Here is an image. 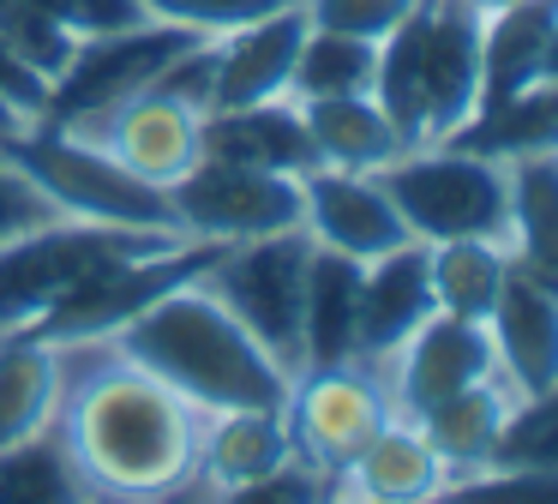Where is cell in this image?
Listing matches in <instances>:
<instances>
[{"mask_svg":"<svg viewBox=\"0 0 558 504\" xmlns=\"http://www.w3.org/2000/svg\"><path fill=\"white\" fill-rule=\"evenodd\" d=\"M145 7H150V19L186 24V31H205V36H229L277 7H294V0H145Z\"/></svg>","mask_w":558,"mask_h":504,"instance_id":"836d02e7","label":"cell"},{"mask_svg":"<svg viewBox=\"0 0 558 504\" xmlns=\"http://www.w3.org/2000/svg\"><path fill=\"white\" fill-rule=\"evenodd\" d=\"M205 43H210L205 31H186V24H169V19L133 24V31H114V36H85V43L73 48V60L61 67V79L49 84L43 120H49V127H73V120L102 115V108L150 91L162 72L181 67V60Z\"/></svg>","mask_w":558,"mask_h":504,"instance_id":"ba28073f","label":"cell"},{"mask_svg":"<svg viewBox=\"0 0 558 504\" xmlns=\"http://www.w3.org/2000/svg\"><path fill=\"white\" fill-rule=\"evenodd\" d=\"M505 168H510V228H505L510 264L558 295V156H517Z\"/></svg>","mask_w":558,"mask_h":504,"instance_id":"d4e9b609","label":"cell"},{"mask_svg":"<svg viewBox=\"0 0 558 504\" xmlns=\"http://www.w3.org/2000/svg\"><path fill=\"white\" fill-rule=\"evenodd\" d=\"M510 403H517V391H510L505 379H481V384H469V391L445 396V403L421 408L414 427L426 432V444L445 456L450 480H457V475H474V468L493 463L498 432H505V420H510Z\"/></svg>","mask_w":558,"mask_h":504,"instance_id":"cb8c5ba5","label":"cell"},{"mask_svg":"<svg viewBox=\"0 0 558 504\" xmlns=\"http://www.w3.org/2000/svg\"><path fill=\"white\" fill-rule=\"evenodd\" d=\"M402 228L426 247L438 240H505L510 228V168L469 144H409L378 168Z\"/></svg>","mask_w":558,"mask_h":504,"instance_id":"277c9868","label":"cell"},{"mask_svg":"<svg viewBox=\"0 0 558 504\" xmlns=\"http://www.w3.org/2000/svg\"><path fill=\"white\" fill-rule=\"evenodd\" d=\"M373 72H378V43L306 24L301 55H294V72H289V96L294 103H318V96H373Z\"/></svg>","mask_w":558,"mask_h":504,"instance_id":"f1b7e54d","label":"cell"},{"mask_svg":"<svg viewBox=\"0 0 558 504\" xmlns=\"http://www.w3.org/2000/svg\"><path fill=\"white\" fill-rule=\"evenodd\" d=\"M49 216H61L49 199H43L37 187H31L25 175H19L7 156H0V240H13V235H25V228H37V223H49Z\"/></svg>","mask_w":558,"mask_h":504,"instance_id":"d590c367","label":"cell"},{"mask_svg":"<svg viewBox=\"0 0 558 504\" xmlns=\"http://www.w3.org/2000/svg\"><path fill=\"white\" fill-rule=\"evenodd\" d=\"M450 144H469V151L498 156V163H517V156H558V84L553 79L529 84L522 96L474 115Z\"/></svg>","mask_w":558,"mask_h":504,"instance_id":"4316f807","label":"cell"},{"mask_svg":"<svg viewBox=\"0 0 558 504\" xmlns=\"http://www.w3.org/2000/svg\"><path fill=\"white\" fill-rule=\"evenodd\" d=\"M61 499H90L61 432L43 427L31 439L0 444V504H61Z\"/></svg>","mask_w":558,"mask_h":504,"instance_id":"f546056e","label":"cell"},{"mask_svg":"<svg viewBox=\"0 0 558 504\" xmlns=\"http://www.w3.org/2000/svg\"><path fill=\"white\" fill-rule=\"evenodd\" d=\"M354 312H361V259L330 252V247H313V271H306V319H301L306 367H342V360H354Z\"/></svg>","mask_w":558,"mask_h":504,"instance_id":"484cf974","label":"cell"},{"mask_svg":"<svg viewBox=\"0 0 558 504\" xmlns=\"http://www.w3.org/2000/svg\"><path fill=\"white\" fill-rule=\"evenodd\" d=\"M433 252V300L438 312H457V319L486 324L510 283V247L505 240H438Z\"/></svg>","mask_w":558,"mask_h":504,"instance_id":"83f0119b","label":"cell"},{"mask_svg":"<svg viewBox=\"0 0 558 504\" xmlns=\"http://www.w3.org/2000/svg\"><path fill=\"white\" fill-rule=\"evenodd\" d=\"M474 12H498V7H510V0H469Z\"/></svg>","mask_w":558,"mask_h":504,"instance_id":"74e56055","label":"cell"},{"mask_svg":"<svg viewBox=\"0 0 558 504\" xmlns=\"http://www.w3.org/2000/svg\"><path fill=\"white\" fill-rule=\"evenodd\" d=\"M61 384H66V348L43 343L37 331L0 336V444L54 427Z\"/></svg>","mask_w":558,"mask_h":504,"instance_id":"603a6c76","label":"cell"},{"mask_svg":"<svg viewBox=\"0 0 558 504\" xmlns=\"http://www.w3.org/2000/svg\"><path fill=\"white\" fill-rule=\"evenodd\" d=\"M541 79L558 84V24H553V43H546V60H541Z\"/></svg>","mask_w":558,"mask_h":504,"instance_id":"8d00e7d4","label":"cell"},{"mask_svg":"<svg viewBox=\"0 0 558 504\" xmlns=\"http://www.w3.org/2000/svg\"><path fill=\"white\" fill-rule=\"evenodd\" d=\"M301 7H306V24H318V31H342V36L378 43V36H390L409 19L421 0H301Z\"/></svg>","mask_w":558,"mask_h":504,"instance_id":"d6a6232c","label":"cell"},{"mask_svg":"<svg viewBox=\"0 0 558 504\" xmlns=\"http://www.w3.org/2000/svg\"><path fill=\"white\" fill-rule=\"evenodd\" d=\"M90 367L66 372L54 432L90 499H169L198 487V408L90 343Z\"/></svg>","mask_w":558,"mask_h":504,"instance_id":"6da1fadb","label":"cell"},{"mask_svg":"<svg viewBox=\"0 0 558 504\" xmlns=\"http://www.w3.org/2000/svg\"><path fill=\"white\" fill-rule=\"evenodd\" d=\"M0 156L43 192L61 216H97V223H138V228H174L169 216V192L150 187V180L126 175L109 151H97L90 139L49 120H31V127L7 132ZM181 235V228H174Z\"/></svg>","mask_w":558,"mask_h":504,"instance_id":"8992f818","label":"cell"},{"mask_svg":"<svg viewBox=\"0 0 558 504\" xmlns=\"http://www.w3.org/2000/svg\"><path fill=\"white\" fill-rule=\"evenodd\" d=\"M205 156L241 163V168H270V175H306V168H318L294 96H270V103H246V108H210Z\"/></svg>","mask_w":558,"mask_h":504,"instance_id":"ffe728a7","label":"cell"},{"mask_svg":"<svg viewBox=\"0 0 558 504\" xmlns=\"http://www.w3.org/2000/svg\"><path fill=\"white\" fill-rule=\"evenodd\" d=\"M553 24L558 0H510L498 12H481V115L541 84Z\"/></svg>","mask_w":558,"mask_h":504,"instance_id":"44dd1931","label":"cell"},{"mask_svg":"<svg viewBox=\"0 0 558 504\" xmlns=\"http://www.w3.org/2000/svg\"><path fill=\"white\" fill-rule=\"evenodd\" d=\"M306 36V7H277L265 19L241 24V31L210 43V108H246L289 96V72Z\"/></svg>","mask_w":558,"mask_h":504,"instance_id":"2e32d148","label":"cell"},{"mask_svg":"<svg viewBox=\"0 0 558 504\" xmlns=\"http://www.w3.org/2000/svg\"><path fill=\"white\" fill-rule=\"evenodd\" d=\"M0 48L13 60H25L37 79H61V67L73 60L78 36H66L61 24L49 19V12L37 7V0H0Z\"/></svg>","mask_w":558,"mask_h":504,"instance_id":"4dcf8cb0","label":"cell"},{"mask_svg":"<svg viewBox=\"0 0 558 504\" xmlns=\"http://www.w3.org/2000/svg\"><path fill=\"white\" fill-rule=\"evenodd\" d=\"M306 139H313L318 168H361V175H378L385 163H397L409 151L390 115L373 103V96H318V103H301Z\"/></svg>","mask_w":558,"mask_h":504,"instance_id":"7402d4cb","label":"cell"},{"mask_svg":"<svg viewBox=\"0 0 558 504\" xmlns=\"http://www.w3.org/2000/svg\"><path fill=\"white\" fill-rule=\"evenodd\" d=\"M438 312L433 300V252L426 240H402V247L378 252L361 264V312H354V360L385 372L390 355Z\"/></svg>","mask_w":558,"mask_h":504,"instance_id":"9a60e30c","label":"cell"},{"mask_svg":"<svg viewBox=\"0 0 558 504\" xmlns=\"http://www.w3.org/2000/svg\"><path fill=\"white\" fill-rule=\"evenodd\" d=\"M481 379H498V355H493V331L474 319H457V312H433L409 343L390 355L385 384L397 415H421V408L445 403V396L469 391Z\"/></svg>","mask_w":558,"mask_h":504,"instance_id":"7c38bea8","label":"cell"},{"mask_svg":"<svg viewBox=\"0 0 558 504\" xmlns=\"http://www.w3.org/2000/svg\"><path fill=\"white\" fill-rule=\"evenodd\" d=\"M421 103L426 144H450L481 115V12L469 0L421 7Z\"/></svg>","mask_w":558,"mask_h":504,"instance_id":"4fadbf2b","label":"cell"},{"mask_svg":"<svg viewBox=\"0 0 558 504\" xmlns=\"http://www.w3.org/2000/svg\"><path fill=\"white\" fill-rule=\"evenodd\" d=\"M294 432V456H306L313 468H325L330 480L342 475V463L373 444V432L385 420H397L390 384L366 360H342V367H306L294 372V391L282 403Z\"/></svg>","mask_w":558,"mask_h":504,"instance_id":"8fae6325","label":"cell"},{"mask_svg":"<svg viewBox=\"0 0 558 504\" xmlns=\"http://www.w3.org/2000/svg\"><path fill=\"white\" fill-rule=\"evenodd\" d=\"M301 228L313 247L349 252V259L373 264L378 252L414 240L402 228L397 204H390L385 180L361 175V168H306L301 175Z\"/></svg>","mask_w":558,"mask_h":504,"instance_id":"5bb4252c","label":"cell"},{"mask_svg":"<svg viewBox=\"0 0 558 504\" xmlns=\"http://www.w3.org/2000/svg\"><path fill=\"white\" fill-rule=\"evenodd\" d=\"M217 43V36H210ZM210 43L193 48L181 67H169L150 91L102 108L90 120H73L66 132L109 151L126 175L169 187L205 156V115H210Z\"/></svg>","mask_w":558,"mask_h":504,"instance_id":"5b68a950","label":"cell"},{"mask_svg":"<svg viewBox=\"0 0 558 504\" xmlns=\"http://www.w3.org/2000/svg\"><path fill=\"white\" fill-rule=\"evenodd\" d=\"M493 463L558 468V384H546V391L517 396V403H510V420H505V432H498Z\"/></svg>","mask_w":558,"mask_h":504,"instance_id":"1f68e13d","label":"cell"},{"mask_svg":"<svg viewBox=\"0 0 558 504\" xmlns=\"http://www.w3.org/2000/svg\"><path fill=\"white\" fill-rule=\"evenodd\" d=\"M174 228H138V223H97V216H49L25 235L0 240V336L31 331L54 300H66L97 271L145 252L174 247Z\"/></svg>","mask_w":558,"mask_h":504,"instance_id":"3957f363","label":"cell"},{"mask_svg":"<svg viewBox=\"0 0 558 504\" xmlns=\"http://www.w3.org/2000/svg\"><path fill=\"white\" fill-rule=\"evenodd\" d=\"M450 492L445 456L426 444V432L409 415L385 420L354 463H342L337 499H366V504H426Z\"/></svg>","mask_w":558,"mask_h":504,"instance_id":"ac0fdd59","label":"cell"},{"mask_svg":"<svg viewBox=\"0 0 558 504\" xmlns=\"http://www.w3.org/2000/svg\"><path fill=\"white\" fill-rule=\"evenodd\" d=\"M306 271H313V235L306 228H277L217 247V259L198 271V283L270 348L289 372L306 367L301 319H306Z\"/></svg>","mask_w":558,"mask_h":504,"instance_id":"52a82bcc","label":"cell"},{"mask_svg":"<svg viewBox=\"0 0 558 504\" xmlns=\"http://www.w3.org/2000/svg\"><path fill=\"white\" fill-rule=\"evenodd\" d=\"M486 331H493L498 379L517 396H534V391H546V384H558V295L553 288H541L534 276L510 271Z\"/></svg>","mask_w":558,"mask_h":504,"instance_id":"d6986e66","label":"cell"},{"mask_svg":"<svg viewBox=\"0 0 558 504\" xmlns=\"http://www.w3.org/2000/svg\"><path fill=\"white\" fill-rule=\"evenodd\" d=\"M169 216L186 240H234L301 228V175H270V168H241L198 156L181 180H169Z\"/></svg>","mask_w":558,"mask_h":504,"instance_id":"30bf717a","label":"cell"},{"mask_svg":"<svg viewBox=\"0 0 558 504\" xmlns=\"http://www.w3.org/2000/svg\"><path fill=\"white\" fill-rule=\"evenodd\" d=\"M294 456L282 408H217L198 420V487L210 499H246Z\"/></svg>","mask_w":558,"mask_h":504,"instance_id":"e0dca14e","label":"cell"},{"mask_svg":"<svg viewBox=\"0 0 558 504\" xmlns=\"http://www.w3.org/2000/svg\"><path fill=\"white\" fill-rule=\"evenodd\" d=\"M66 36H114V31H133V24H150L145 0H37Z\"/></svg>","mask_w":558,"mask_h":504,"instance_id":"e575fe53","label":"cell"},{"mask_svg":"<svg viewBox=\"0 0 558 504\" xmlns=\"http://www.w3.org/2000/svg\"><path fill=\"white\" fill-rule=\"evenodd\" d=\"M217 259V240H174L162 252H145V259H126L97 271L90 283H78L66 300H54L31 331L54 348H90V343H109L121 324H133L145 307H157L169 288L193 283L205 264Z\"/></svg>","mask_w":558,"mask_h":504,"instance_id":"9c48e42d","label":"cell"},{"mask_svg":"<svg viewBox=\"0 0 558 504\" xmlns=\"http://www.w3.org/2000/svg\"><path fill=\"white\" fill-rule=\"evenodd\" d=\"M109 348L121 360H133L138 372H150L157 384H169L174 396H186L198 415H217V408H282L294 391V372L198 276L169 288L133 324H121L109 336Z\"/></svg>","mask_w":558,"mask_h":504,"instance_id":"7a4b0ae2","label":"cell"}]
</instances>
